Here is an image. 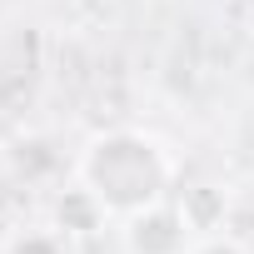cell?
<instances>
[{
  "instance_id": "cell-4",
  "label": "cell",
  "mask_w": 254,
  "mask_h": 254,
  "mask_svg": "<svg viewBox=\"0 0 254 254\" xmlns=\"http://www.w3.org/2000/svg\"><path fill=\"white\" fill-rule=\"evenodd\" d=\"M5 254H75V249H70V234L60 224H50V229H20V234H10Z\"/></svg>"
},
{
  "instance_id": "cell-2",
  "label": "cell",
  "mask_w": 254,
  "mask_h": 254,
  "mask_svg": "<svg viewBox=\"0 0 254 254\" xmlns=\"http://www.w3.org/2000/svg\"><path fill=\"white\" fill-rule=\"evenodd\" d=\"M120 224H125L120 229L125 254H190L194 239H199V229H194V219L185 214L180 199H160V204L120 219Z\"/></svg>"
},
{
  "instance_id": "cell-6",
  "label": "cell",
  "mask_w": 254,
  "mask_h": 254,
  "mask_svg": "<svg viewBox=\"0 0 254 254\" xmlns=\"http://www.w3.org/2000/svg\"><path fill=\"white\" fill-rule=\"evenodd\" d=\"M244 15H249V25H254V0H244Z\"/></svg>"
},
{
  "instance_id": "cell-5",
  "label": "cell",
  "mask_w": 254,
  "mask_h": 254,
  "mask_svg": "<svg viewBox=\"0 0 254 254\" xmlns=\"http://www.w3.org/2000/svg\"><path fill=\"white\" fill-rule=\"evenodd\" d=\"M190 254H249V244L244 239H234V234H224V229H209V234H199L194 239V249Z\"/></svg>"
},
{
  "instance_id": "cell-1",
  "label": "cell",
  "mask_w": 254,
  "mask_h": 254,
  "mask_svg": "<svg viewBox=\"0 0 254 254\" xmlns=\"http://www.w3.org/2000/svg\"><path fill=\"white\" fill-rule=\"evenodd\" d=\"M75 185H85L110 219H130L175 194V155L150 130H100L75 160Z\"/></svg>"
},
{
  "instance_id": "cell-3",
  "label": "cell",
  "mask_w": 254,
  "mask_h": 254,
  "mask_svg": "<svg viewBox=\"0 0 254 254\" xmlns=\"http://www.w3.org/2000/svg\"><path fill=\"white\" fill-rule=\"evenodd\" d=\"M110 214L95 204V194L85 190V185H75V190H65L60 194V204H55V224L65 229V234H90V229H100Z\"/></svg>"
}]
</instances>
